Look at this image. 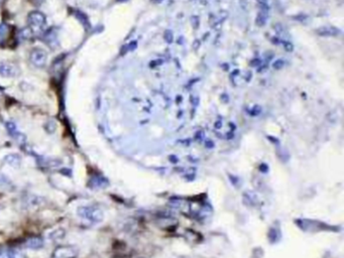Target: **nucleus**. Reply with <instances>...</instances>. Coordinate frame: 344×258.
Here are the masks:
<instances>
[{"label":"nucleus","mask_w":344,"mask_h":258,"mask_svg":"<svg viewBox=\"0 0 344 258\" xmlns=\"http://www.w3.org/2000/svg\"><path fill=\"white\" fill-rule=\"evenodd\" d=\"M151 2H154V3H161V2H163V0H151Z\"/></svg>","instance_id":"nucleus-11"},{"label":"nucleus","mask_w":344,"mask_h":258,"mask_svg":"<svg viewBox=\"0 0 344 258\" xmlns=\"http://www.w3.org/2000/svg\"><path fill=\"white\" fill-rule=\"evenodd\" d=\"M316 34L320 36H338L341 34V30L339 28L332 25L321 26V27L316 29Z\"/></svg>","instance_id":"nucleus-4"},{"label":"nucleus","mask_w":344,"mask_h":258,"mask_svg":"<svg viewBox=\"0 0 344 258\" xmlns=\"http://www.w3.org/2000/svg\"><path fill=\"white\" fill-rule=\"evenodd\" d=\"M9 36V28L6 25H0V41H4Z\"/></svg>","instance_id":"nucleus-6"},{"label":"nucleus","mask_w":344,"mask_h":258,"mask_svg":"<svg viewBox=\"0 0 344 258\" xmlns=\"http://www.w3.org/2000/svg\"><path fill=\"white\" fill-rule=\"evenodd\" d=\"M18 72V68L14 64L8 62L0 63V75L3 77H15Z\"/></svg>","instance_id":"nucleus-3"},{"label":"nucleus","mask_w":344,"mask_h":258,"mask_svg":"<svg viewBox=\"0 0 344 258\" xmlns=\"http://www.w3.org/2000/svg\"><path fill=\"white\" fill-rule=\"evenodd\" d=\"M267 20V9H260V11L257 13V16L255 18V23L257 26H263L266 25Z\"/></svg>","instance_id":"nucleus-5"},{"label":"nucleus","mask_w":344,"mask_h":258,"mask_svg":"<svg viewBox=\"0 0 344 258\" xmlns=\"http://www.w3.org/2000/svg\"><path fill=\"white\" fill-rule=\"evenodd\" d=\"M164 38H165V41H166L168 44H172V42H173V41H174V34H173V32H172V30H166V31H165Z\"/></svg>","instance_id":"nucleus-7"},{"label":"nucleus","mask_w":344,"mask_h":258,"mask_svg":"<svg viewBox=\"0 0 344 258\" xmlns=\"http://www.w3.org/2000/svg\"><path fill=\"white\" fill-rule=\"evenodd\" d=\"M29 59L34 67L42 68L47 63V52L42 48H34L31 52Z\"/></svg>","instance_id":"nucleus-2"},{"label":"nucleus","mask_w":344,"mask_h":258,"mask_svg":"<svg viewBox=\"0 0 344 258\" xmlns=\"http://www.w3.org/2000/svg\"><path fill=\"white\" fill-rule=\"evenodd\" d=\"M191 21L193 22V26L195 28H196L198 26V24H199V19H198L196 16H193V17L191 18Z\"/></svg>","instance_id":"nucleus-10"},{"label":"nucleus","mask_w":344,"mask_h":258,"mask_svg":"<svg viewBox=\"0 0 344 258\" xmlns=\"http://www.w3.org/2000/svg\"><path fill=\"white\" fill-rule=\"evenodd\" d=\"M283 45H284V48H285L287 52H293L294 45H293L292 42H290V41H283Z\"/></svg>","instance_id":"nucleus-8"},{"label":"nucleus","mask_w":344,"mask_h":258,"mask_svg":"<svg viewBox=\"0 0 344 258\" xmlns=\"http://www.w3.org/2000/svg\"><path fill=\"white\" fill-rule=\"evenodd\" d=\"M27 23H28V30L29 34L34 35L35 34H41L44 30L45 24H47V20H45V16L42 14V12L34 11L29 13L28 18H27Z\"/></svg>","instance_id":"nucleus-1"},{"label":"nucleus","mask_w":344,"mask_h":258,"mask_svg":"<svg viewBox=\"0 0 344 258\" xmlns=\"http://www.w3.org/2000/svg\"><path fill=\"white\" fill-rule=\"evenodd\" d=\"M1 1H2V0H0V3H1Z\"/></svg>","instance_id":"nucleus-12"},{"label":"nucleus","mask_w":344,"mask_h":258,"mask_svg":"<svg viewBox=\"0 0 344 258\" xmlns=\"http://www.w3.org/2000/svg\"><path fill=\"white\" fill-rule=\"evenodd\" d=\"M284 64H285L284 61H282V59H277V61H276L273 63V69H276V70H280V69H282L284 67Z\"/></svg>","instance_id":"nucleus-9"}]
</instances>
